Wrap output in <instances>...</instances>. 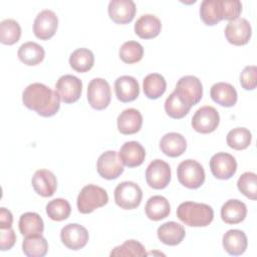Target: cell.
Wrapping results in <instances>:
<instances>
[{"instance_id": "1", "label": "cell", "mask_w": 257, "mask_h": 257, "mask_svg": "<svg viewBox=\"0 0 257 257\" xmlns=\"http://www.w3.org/2000/svg\"><path fill=\"white\" fill-rule=\"evenodd\" d=\"M60 100L55 90L40 82L29 84L22 93L23 104L43 117L56 114L60 107Z\"/></svg>"}, {"instance_id": "2", "label": "cell", "mask_w": 257, "mask_h": 257, "mask_svg": "<svg viewBox=\"0 0 257 257\" xmlns=\"http://www.w3.org/2000/svg\"><path fill=\"white\" fill-rule=\"evenodd\" d=\"M177 217L187 226L206 227L213 221L214 211L207 204L187 201L177 208Z\"/></svg>"}, {"instance_id": "3", "label": "cell", "mask_w": 257, "mask_h": 257, "mask_svg": "<svg viewBox=\"0 0 257 257\" xmlns=\"http://www.w3.org/2000/svg\"><path fill=\"white\" fill-rule=\"evenodd\" d=\"M108 202V195L106 191L96 185L84 186L77 196V209L82 214H89L95 209L106 205Z\"/></svg>"}, {"instance_id": "4", "label": "cell", "mask_w": 257, "mask_h": 257, "mask_svg": "<svg viewBox=\"0 0 257 257\" xmlns=\"http://www.w3.org/2000/svg\"><path fill=\"white\" fill-rule=\"evenodd\" d=\"M179 182L188 189H198L205 182V171L203 166L192 159L181 162L177 169Z\"/></svg>"}, {"instance_id": "5", "label": "cell", "mask_w": 257, "mask_h": 257, "mask_svg": "<svg viewBox=\"0 0 257 257\" xmlns=\"http://www.w3.org/2000/svg\"><path fill=\"white\" fill-rule=\"evenodd\" d=\"M142 198V189L134 182H122L114 189V202L118 207L124 210H133L139 207Z\"/></svg>"}, {"instance_id": "6", "label": "cell", "mask_w": 257, "mask_h": 257, "mask_svg": "<svg viewBox=\"0 0 257 257\" xmlns=\"http://www.w3.org/2000/svg\"><path fill=\"white\" fill-rule=\"evenodd\" d=\"M178 96L190 107L197 104L203 96V86L200 79L194 75L181 77L174 90Z\"/></svg>"}, {"instance_id": "7", "label": "cell", "mask_w": 257, "mask_h": 257, "mask_svg": "<svg viewBox=\"0 0 257 257\" xmlns=\"http://www.w3.org/2000/svg\"><path fill=\"white\" fill-rule=\"evenodd\" d=\"M111 99V90L108 82L100 77L93 78L87 85V100L96 110L104 109Z\"/></svg>"}, {"instance_id": "8", "label": "cell", "mask_w": 257, "mask_h": 257, "mask_svg": "<svg viewBox=\"0 0 257 257\" xmlns=\"http://www.w3.org/2000/svg\"><path fill=\"white\" fill-rule=\"evenodd\" d=\"M123 166L118 153L115 151H106L98 157L96 170L101 178L114 180L123 173Z\"/></svg>"}, {"instance_id": "9", "label": "cell", "mask_w": 257, "mask_h": 257, "mask_svg": "<svg viewBox=\"0 0 257 257\" xmlns=\"http://www.w3.org/2000/svg\"><path fill=\"white\" fill-rule=\"evenodd\" d=\"M146 181L153 189H165L171 181V168L169 164L160 159L151 162L146 170Z\"/></svg>"}, {"instance_id": "10", "label": "cell", "mask_w": 257, "mask_h": 257, "mask_svg": "<svg viewBox=\"0 0 257 257\" xmlns=\"http://www.w3.org/2000/svg\"><path fill=\"white\" fill-rule=\"evenodd\" d=\"M220 122V115L217 109L210 105L200 107L192 117L193 128L201 134L214 132Z\"/></svg>"}, {"instance_id": "11", "label": "cell", "mask_w": 257, "mask_h": 257, "mask_svg": "<svg viewBox=\"0 0 257 257\" xmlns=\"http://www.w3.org/2000/svg\"><path fill=\"white\" fill-rule=\"evenodd\" d=\"M55 91L63 102L72 103L77 101L81 95L82 82L74 75L64 74L56 81Z\"/></svg>"}, {"instance_id": "12", "label": "cell", "mask_w": 257, "mask_h": 257, "mask_svg": "<svg viewBox=\"0 0 257 257\" xmlns=\"http://www.w3.org/2000/svg\"><path fill=\"white\" fill-rule=\"evenodd\" d=\"M57 26L58 18L56 14L52 10L44 9L34 19L33 32L38 39L48 40L55 34Z\"/></svg>"}, {"instance_id": "13", "label": "cell", "mask_w": 257, "mask_h": 257, "mask_svg": "<svg viewBox=\"0 0 257 257\" xmlns=\"http://www.w3.org/2000/svg\"><path fill=\"white\" fill-rule=\"evenodd\" d=\"M210 169L216 179L228 180L235 175L237 171V162L232 155L220 152L212 156L210 160Z\"/></svg>"}, {"instance_id": "14", "label": "cell", "mask_w": 257, "mask_h": 257, "mask_svg": "<svg viewBox=\"0 0 257 257\" xmlns=\"http://www.w3.org/2000/svg\"><path fill=\"white\" fill-rule=\"evenodd\" d=\"M88 238L87 230L77 223L67 224L60 231L62 243L70 250L82 249L87 244Z\"/></svg>"}, {"instance_id": "15", "label": "cell", "mask_w": 257, "mask_h": 257, "mask_svg": "<svg viewBox=\"0 0 257 257\" xmlns=\"http://www.w3.org/2000/svg\"><path fill=\"white\" fill-rule=\"evenodd\" d=\"M224 34L229 43L237 46L245 45L251 38V25L247 19L237 18L228 22L225 27Z\"/></svg>"}, {"instance_id": "16", "label": "cell", "mask_w": 257, "mask_h": 257, "mask_svg": "<svg viewBox=\"0 0 257 257\" xmlns=\"http://www.w3.org/2000/svg\"><path fill=\"white\" fill-rule=\"evenodd\" d=\"M136 4L132 0H111L108 3V16L117 24L132 22L136 15Z\"/></svg>"}, {"instance_id": "17", "label": "cell", "mask_w": 257, "mask_h": 257, "mask_svg": "<svg viewBox=\"0 0 257 257\" xmlns=\"http://www.w3.org/2000/svg\"><path fill=\"white\" fill-rule=\"evenodd\" d=\"M34 191L42 197H51L57 188V180L54 174L48 170L41 169L34 173L32 180Z\"/></svg>"}, {"instance_id": "18", "label": "cell", "mask_w": 257, "mask_h": 257, "mask_svg": "<svg viewBox=\"0 0 257 257\" xmlns=\"http://www.w3.org/2000/svg\"><path fill=\"white\" fill-rule=\"evenodd\" d=\"M118 156L123 165L128 168H136L141 166L146 158L145 148L136 141L125 142L118 152Z\"/></svg>"}, {"instance_id": "19", "label": "cell", "mask_w": 257, "mask_h": 257, "mask_svg": "<svg viewBox=\"0 0 257 257\" xmlns=\"http://www.w3.org/2000/svg\"><path fill=\"white\" fill-rule=\"evenodd\" d=\"M114 92L116 98L121 102L135 100L140 94V85L138 80L130 75H122L114 81Z\"/></svg>"}, {"instance_id": "20", "label": "cell", "mask_w": 257, "mask_h": 257, "mask_svg": "<svg viewBox=\"0 0 257 257\" xmlns=\"http://www.w3.org/2000/svg\"><path fill=\"white\" fill-rule=\"evenodd\" d=\"M117 130L122 135L138 133L143 124V115L136 108H126L117 116Z\"/></svg>"}, {"instance_id": "21", "label": "cell", "mask_w": 257, "mask_h": 257, "mask_svg": "<svg viewBox=\"0 0 257 257\" xmlns=\"http://www.w3.org/2000/svg\"><path fill=\"white\" fill-rule=\"evenodd\" d=\"M159 240L169 246H176L180 244L186 235L185 228L183 225L170 221L162 224L157 231Z\"/></svg>"}, {"instance_id": "22", "label": "cell", "mask_w": 257, "mask_h": 257, "mask_svg": "<svg viewBox=\"0 0 257 257\" xmlns=\"http://www.w3.org/2000/svg\"><path fill=\"white\" fill-rule=\"evenodd\" d=\"M248 246L246 234L238 229L228 230L223 236V247L225 251L233 256L243 254Z\"/></svg>"}, {"instance_id": "23", "label": "cell", "mask_w": 257, "mask_h": 257, "mask_svg": "<svg viewBox=\"0 0 257 257\" xmlns=\"http://www.w3.org/2000/svg\"><path fill=\"white\" fill-rule=\"evenodd\" d=\"M162 29L161 20L153 14L142 15L135 24L136 34L143 39L157 37Z\"/></svg>"}, {"instance_id": "24", "label": "cell", "mask_w": 257, "mask_h": 257, "mask_svg": "<svg viewBox=\"0 0 257 257\" xmlns=\"http://www.w3.org/2000/svg\"><path fill=\"white\" fill-rule=\"evenodd\" d=\"M210 95L215 102L225 107L234 106L238 98L235 87L227 82H217L213 84Z\"/></svg>"}, {"instance_id": "25", "label": "cell", "mask_w": 257, "mask_h": 257, "mask_svg": "<svg viewBox=\"0 0 257 257\" xmlns=\"http://www.w3.org/2000/svg\"><path fill=\"white\" fill-rule=\"evenodd\" d=\"M160 149L166 156L177 158L185 153L187 141L181 134L168 133L161 139Z\"/></svg>"}, {"instance_id": "26", "label": "cell", "mask_w": 257, "mask_h": 257, "mask_svg": "<svg viewBox=\"0 0 257 257\" xmlns=\"http://www.w3.org/2000/svg\"><path fill=\"white\" fill-rule=\"evenodd\" d=\"M247 207L237 199L228 200L221 208V218L227 224H239L246 218Z\"/></svg>"}, {"instance_id": "27", "label": "cell", "mask_w": 257, "mask_h": 257, "mask_svg": "<svg viewBox=\"0 0 257 257\" xmlns=\"http://www.w3.org/2000/svg\"><path fill=\"white\" fill-rule=\"evenodd\" d=\"M18 58L26 65L34 66L39 64L45 56L44 48L36 42L28 41L23 43L17 51Z\"/></svg>"}, {"instance_id": "28", "label": "cell", "mask_w": 257, "mask_h": 257, "mask_svg": "<svg viewBox=\"0 0 257 257\" xmlns=\"http://www.w3.org/2000/svg\"><path fill=\"white\" fill-rule=\"evenodd\" d=\"M145 211L149 219L153 221H160L169 216L171 206L165 197L156 195L147 201Z\"/></svg>"}, {"instance_id": "29", "label": "cell", "mask_w": 257, "mask_h": 257, "mask_svg": "<svg viewBox=\"0 0 257 257\" xmlns=\"http://www.w3.org/2000/svg\"><path fill=\"white\" fill-rule=\"evenodd\" d=\"M18 227L23 236L41 235L44 231L43 220L35 212H26L22 214L19 218Z\"/></svg>"}, {"instance_id": "30", "label": "cell", "mask_w": 257, "mask_h": 257, "mask_svg": "<svg viewBox=\"0 0 257 257\" xmlns=\"http://www.w3.org/2000/svg\"><path fill=\"white\" fill-rule=\"evenodd\" d=\"M167 82L165 77L160 73H150L143 81V89L145 95L150 99L161 97L166 91Z\"/></svg>"}, {"instance_id": "31", "label": "cell", "mask_w": 257, "mask_h": 257, "mask_svg": "<svg viewBox=\"0 0 257 257\" xmlns=\"http://www.w3.org/2000/svg\"><path fill=\"white\" fill-rule=\"evenodd\" d=\"M200 17L206 25H215L222 18V0H204L200 5Z\"/></svg>"}, {"instance_id": "32", "label": "cell", "mask_w": 257, "mask_h": 257, "mask_svg": "<svg viewBox=\"0 0 257 257\" xmlns=\"http://www.w3.org/2000/svg\"><path fill=\"white\" fill-rule=\"evenodd\" d=\"M69 64L77 72H86L94 64V55L91 50L85 47L75 49L69 57Z\"/></svg>"}, {"instance_id": "33", "label": "cell", "mask_w": 257, "mask_h": 257, "mask_svg": "<svg viewBox=\"0 0 257 257\" xmlns=\"http://www.w3.org/2000/svg\"><path fill=\"white\" fill-rule=\"evenodd\" d=\"M22 250L28 257H43L48 251V243L42 235L25 236L22 242Z\"/></svg>"}, {"instance_id": "34", "label": "cell", "mask_w": 257, "mask_h": 257, "mask_svg": "<svg viewBox=\"0 0 257 257\" xmlns=\"http://www.w3.org/2000/svg\"><path fill=\"white\" fill-rule=\"evenodd\" d=\"M21 36V27L14 19H4L0 22V41L5 45L16 43Z\"/></svg>"}, {"instance_id": "35", "label": "cell", "mask_w": 257, "mask_h": 257, "mask_svg": "<svg viewBox=\"0 0 257 257\" xmlns=\"http://www.w3.org/2000/svg\"><path fill=\"white\" fill-rule=\"evenodd\" d=\"M252 141V135L246 127H235L227 134V145L234 150L240 151L247 149Z\"/></svg>"}, {"instance_id": "36", "label": "cell", "mask_w": 257, "mask_h": 257, "mask_svg": "<svg viewBox=\"0 0 257 257\" xmlns=\"http://www.w3.org/2000/svg\"><path fill=\"white\" fill-rule=\"evenodd\" d=\"M71 207L67 200L56 198L46 205V214L53 221H63L69 217Z\"/></svg>"}, {"instance_id": "37", "label": "cell", "mask_w": 257, "mask_h": 257, "mask_svg": "<svg viewBox=\"0 0 257 257\" xmlns=\"http://www.w3.org/2000/svg\"><path fill=\"white\" fill-rule=\"evenodd\" d=\"M190 109L191 107L187 105L175 91H173L165 101V110L167 114L175 119L183 118L188 114Z\"/></svg>"}, {"instance_id": "38", "label": "cell", "mask_w": 257, "mask_h": 257, "mask_svg": "<svg viewBox=\"0 0 257 257\" xmlns=\"http://www.w3.org/2000/svg\"><path fill=\"white\" fill-rule=\"evenodd\" d=\"M120 59L128 64L139 62L144 56V47L141 43L131 40L124 42L119 48Z\"/></svg>"}, {"instance_id": "39", "label": "cell", "mask_w": 257, "mask_h": 257, "mask_svg": "<svg viewBox=\"0 0 257 257\" xmlns=\"http://www.w3.org/2000/svg\"><path fill=\"white\" fill-rule=\"evenodd\" d=\"M148 253L142 243L137 240H126L121 245L114 247L111 252L110 256H147Z\"/></svg>"}, {"instance_id": "40", "label": "cell", "mask_w": 257, "mask_h": 257, "mask_svg": "<svg viewBox=\"0 0 257 257\" xmlns=\"http://www.w3.org/2000/svg\"><path fill=\"white\" fill-rule=\"evenodd\" d=\"M238 190L250 200L257 199V175L252 172L242 174L237 182Z\"/></svg>"}, {"instance_id": "41", "label": "cell", "mask_w": 257, "mask_h": 257, "mask_svg": "<svg viewBox=\"0 0 257 257\" xmlns=\"http://www.w3.org/2000/svg\"><path fill=\"white\" fill-rule=\"evenodd\" d=\"M242 12V3L239 0H222V18L235 20Z\"/></svg>"}, {"instance_id": "42", "label": "cell", "mask_w": 257, "mask_h": 257, "mask_svg": "<svg viewBox=\"0 0 257 257\" xmlns=\"http://www.w3.org/2000/svg\"><path fill=\"white\" fill-rule=\"evenodd\" d=\"M240 83L245 90H253L257 85V67L248 65L244 67L240 74Z\"/></svg>"}, {"instance_id": "43", "label": "cell", "mask_w": 257, "mask_h": 257, "mask_svg": "<svg viewBox=\"0 0 257 257\" xmlns=\"http://www.w3.org/2000/svg\"><path fill=\"white\" fill-rule=\"evenodd\" d=\"M16 242V235L11 228L0 229V249L2 251L11 249Z\"/></svg>"}, {"instance_id": "44", "label": "cell", "mask_w": 257, "mask_h": 257, "mask_svg": "<svg viewBox=\"0 0 257 257\" xmlns=\"http://www.w3.org/2000/svg\"><path fill=\"white\" fill-rule=\"evenodd\" d=\"M12 223H13L12 213L6 208L2 207L0 209V229L11 228Z\"/></svg>"}]
</instances>
